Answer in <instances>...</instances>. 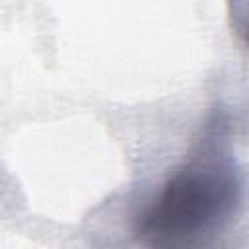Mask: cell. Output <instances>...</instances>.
Returning <instances> with one entry per match:
<instances>
[{
	"instance_id": "obj_2",
	"label": "cell",
	"mask_w": 249,
	"mask_h": 249,
	"mask_svg": "<svg viewBox=\"0 0 249 249\" xmlns=\"http://www.w3.org/2000/svg\"><path fill=\"white\" fill-rule=\"evenodd\" d=\"M230 14L235 33L249 49V0H230Z\"/></svg>"
},
{
	"instance_id": "obj_1",
	"label": "cell",
	"mask_w": 249,
	"mask_h": 249,
	"mask_svg": "<svg viewBox=\"0 0 249 249\" xmlns=\"http://www.w3.org/2000/svg\"><path fill=\"white\" fill-rule=\"evenodd\" d=\"M228 119L212 113L193 152L140 210L134 233L158 245L202 239L226 228L243 202V175L228 148Z\"/></svg>"
}]
</instances>
